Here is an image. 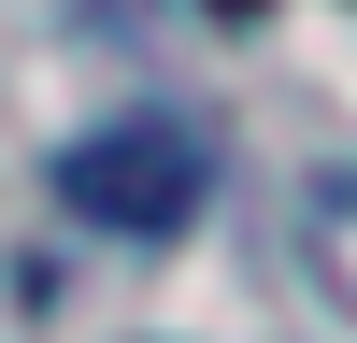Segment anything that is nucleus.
Returning a JSON list of instances; mask_svg holds the SVG:
<instances>
[{
    "label": "nucleus",
    "instance_id": "1",
    "mask_svg": "<svg viewBox=\"0 0 357 343\" xmlns=\"http://www.w3.org/2000/svg\"><path fill=\"white\" fill-rule=\"evenodd\" d=\"M57 200H72L86 229H114V243H172V229L215 200V143H200L186 114H114V129L57 143Z\"/></svg>",
    "mask_w": 357,
    "mask_h": 343
},
{
    "label": "nucleus",
    "instance_id": "2",
    "mask_svg": "<svg viewBox=\"0 0 357 343\" xmlns=\"http://www.w3.org/2000/svg\"><path fill=\"white\" fill-rule=\"evenodd\" d=\"M286 243H301V272H314V300L357 314V158H329L301 186V215H286Z\"/></svg>",
    "mask_w": 357,
    "mask_h": 343
},
{
    "label": "nucleus",
    "instance_id": "3",
    "mask_svg": "<svg viewBox=\"0 0 357 343\" xmlns=\"http://www.w3.org/2000/svg\"><path fill=\"white\" fill-rule=\"evenodd\" d=\"M215 15H229V29H243V15H257V0H215Z\"/></svg>",
    "mask_w": 357,
    "mask_h": 343
}]
</instances>
